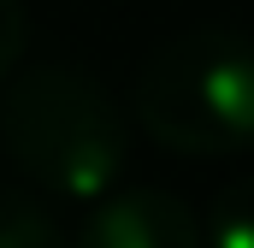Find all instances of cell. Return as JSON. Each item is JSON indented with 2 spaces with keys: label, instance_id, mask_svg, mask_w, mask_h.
Returning <instances> with one entry per match:
<instances>
[{
  "label": "cell",
  "instance_id": "1",
  "mask_svg": "<svg viewBox=\"0 0 254 248\" xmlns=\"http://www.w3.org/2000/svg\"><path fill=\"white\" fill-rule=\"evenodd\" d=\"M0 142L48 195L101 201L125 172V113L77 65H36L0 101Z\"/></svg>",
  "mask_w": 254,
  "mask_h": 248
},
{
  "label": "cell",
  "instance_id": "2",
  "mask_svg": "<svg viewBox=\"0 0 254 248\" xmlns=\"http://www.w3.org/2000/svg\"><path fill=\"white\" fill-rule=\"evenodd\" d=\"M136 119L172 154H237L254 142V42L190 30L136 71Z\"/></svg>",
  "mask_w": 254,
  "mask_h": 248
},
{
  "label": "cell",
  "instance_id": "3",
  "mask_svg": "<svg viewBox=\"0 0 254 248\" xmlns=\"http://www.w3.org/2000/svg\"><path fill=\"white\" fill-rule=\"evenodd\" d=\"M77 248H201V225L166 189H125L89 213Z\"/></svg>",
  "mask_w": 254,
  "mask_h": 248
},
{
  "label": "cell",
  "instance_id": "4",
  "mask_svg": "<svg viewBox=\"0 0 254 248\" xmlns=\"http://www.w3.org/2000/svg\"><path fill=\"white\" fill-rule=\"evenodd\" d=\"M207 248H254V178L231 184L207 213Z\"/></svg>",
  "mask_w": 254,
  "mask_h": 248
},
{
  "label": "cell",
  "instance_id": "5",
  "mask_svg": "<svg viewBox=\"0 0 254 248\" xmlns=\"http://www.w3.org/2000/svg\"><path fill=\"white\" fill-rule=\"evenodd\" d=\"M0 248H65V243H60V231L48 225V213L36 201L0 189Z\"/></svg>",
  "mask_w": 254,
  "mask_h": 248
},
{
  "label": "cell",
  "instance_id": "6",
  "mask_svg": "<svg viewBox=\"0 0 254 248\" xmlns=\"http://www.w3.org/2000/svg\"><path fill=\"white\" fill-rule=\"evenodd\" d=\"M24 42H30V24H24V6L18 0H0V77H12L24 60Z\"/></svg>",
  "mask_w": 254,
  "mask_h": 248
}]
</instances>
